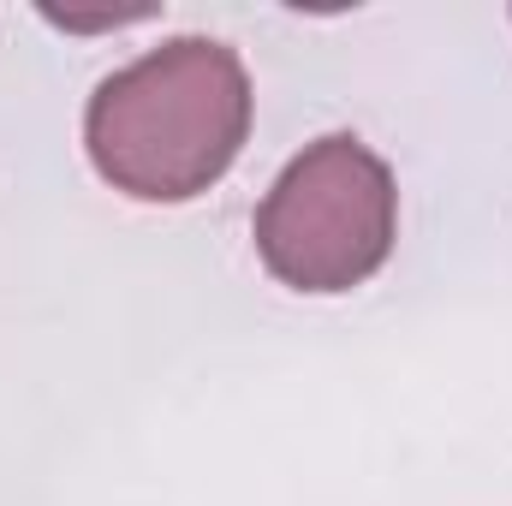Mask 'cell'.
<instances>
[{
	"label": "cell",
	"instance_id": "6da1fadb",
	"mask_svg": "<svg viewBox=\"0 0 512 506\" xmlns=\"http://www.w3.org/2000/svg\"><path fill=\"white\" fill-rule=\"evenodd\" d=\"M251 137L245 60L215 36H173L96 84L84 108L90 167L137 203L203 197Z\"/></svg>",
	"mask_w": 512,
	"mask_h": 506
},
{
	"label": "cell",
	"instance_id": "7a4b0ae2",
	"mask_svg": "<svg viewBox=\"0 0 512 506\" xmlns=\"http://www.w3.org/2000/svg\"><path fill=\"white\" fill-rule=\"evenodd\" d=\"M399 185L352 131L316 137L256 203V256L292 292H352L393 251Z\"/></svg>",
	"mask_w": 512,
	"mask_h": 506
}]
</instances>
